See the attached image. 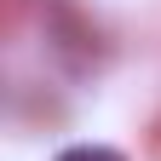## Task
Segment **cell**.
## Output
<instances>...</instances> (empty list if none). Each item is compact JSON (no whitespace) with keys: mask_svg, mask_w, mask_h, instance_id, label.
<instances>
[{"mask_svg":"<svg viewBox=\"0 0 161 161\" xmlns=\"http://www.w3.org/2000/svg\"><path fill=\"white\" fill-rule=\"evenodd\" d=\"M58 161H127V155H115V150H104V144H75V150H64Z\"/></svg>","mask_w":161,"mask_h":161,"instance_id":"6da1fadb","label":"cell"}]
</instances>
